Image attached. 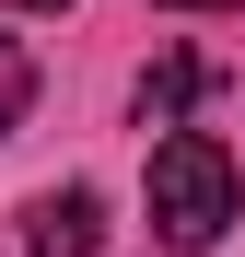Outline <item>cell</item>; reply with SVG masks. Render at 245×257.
<instances>
[{
  "mask_svg": "<svg viewBox=\"0 0 245 257\" xmlns=\"http://www.w3.org/2000/svg\"><path fill=\"white\" fill-rule=\"evenodd\" d=\"M210 82H222V70H210V59H187V47H175V59H152V70H140V128H175Z\"/></svg>",
  "mask_w": 245,
  "mask_h": 257,
  "instance_id": "3957f363",
  "label": "cell"
},
{
  "mask_svg": "<svg viewBox=\"0 0 245 257\" xmlns=\"http://www.w3.org/2000/svg\"><path fill=\"white\" fill-rule=\"evenodd\" d=\"M140 199H152V245L198 257V245H222V234H233V199H245V187H233V152L210 141V128H163Z\"/></svg>",
  "mask_w": 245,
  "mask_h": 257,
  "instance_id": "6da1fadb",
  "label": "cell"
},
{
  "mask_svg": "<svg viewBox=\"0 0 245 257\" xmlns=\"http://www.w3.org/2000/svg\"><path fill=\"white\" fill-rule=\"evenodd\" d=\"M24 105H35V59H24V35H0V141L24 128Z\"/></svg>",
  "mask_w": 245,
  "mask_h": 257,
  "instance_id": "277c9868",
  "label": "cell"
},
{
  "mask_svg": "<svg viewBox=\"0 0 245 257\" xmlns=\"http://www.w3.org/2000/svg\"><path fill=\"white\" fill-rule=\"evenodd\" d=\"M163 12H233V0H163Z\"/></svg>",
  "mask_w": 245,
  "mask_h": 257,
  "instance_id": "5b68a950",
  "label": "cell"
},
{
  "mask_svg": "<svg viewBox=\"0 0 245 257\" xmlns=\"http://www.w3.org/2000/svg\"><path fill=\"white\" fill-rule=\"evenodd\" d=\"M12 12H70V0H12Z\"/></svg>",
  "mask_w": 245,
  "mask_h": 257,
  "instance_id": "8992f818",
  "label": "cell"
},
{
  "mask_svg": "<svg viewBox=\"0 0 245 257\" xmlns=\"http://www.w3.org/2000/svg\"><path fill=\"white\" fill-rule=\"evenodd\" d=\"M105 245V199L94 187H47L24 210V257H94Z\"/></svg>",
  "mask_w": 245,
  "mask_h": 257,
  "instance_id": "7a4b0ae2",
  "label": "cell"
}]
</instances>
